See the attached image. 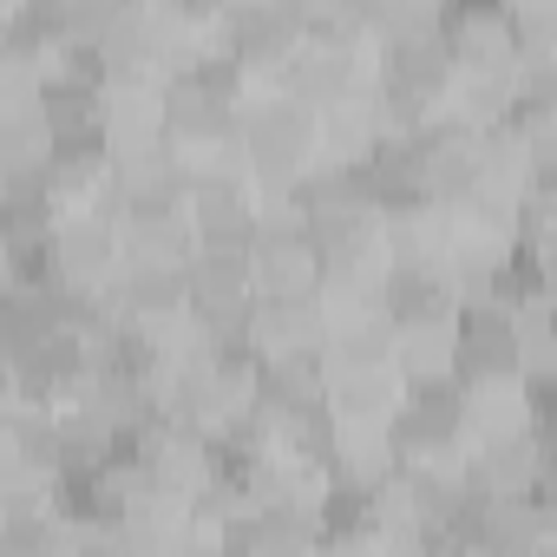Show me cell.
<instances>
[{"mask_svg":"<svg viewBox=\"0 0 557 557\" xmlns=\"http://www.w3.org/2000/svg\"><path fill=\"white\" fill-rule=\"evenodd\" d=\"M249 269H256V296H322V283H329V256L296 210L262 216Z\"/></svg>","mask_w":557,"mask_h":557,"instance_id":"obj_1","label":"cell"},{"mask_svg":"<svg viewBox=\"0 0 557 557\" xmlns=\"http://www.w3.org/2000/svg\"><path fill=\"white\" fill-rule=\"evenodd\" d=\"M453 329H459V387H505V381H524L518 315H511L498 296H466Z\"/></svg>","mask_w":557,"mask_h":557,"instance_id":"obj_2","label":"cell"},{"mask_svg":"<svg viewBox=\"0 0 557 557\" xmlns=\"http://www.w3.org/2000/svg\"><path fill=\"white\" fill-rule=\"evenodd\" d=\"M223 40L256 79H275L302 47V0H236L223 8Z\"/></svg>","mask_w":557,"mask_h":557,"instance_id":"obj_3","label":"cell"},{"mask_svg":"<svg viewBox=\"0 0 557 557\" xmlns=\"http://www.w3.org/2000/svg\"><path fill=\"white\" fill-rule=\"evenodd\" d=\"M53 262L73 289H112L125 269V230L106 210H66L53 236Z\"/></svg>","mask_w":557,"mask_h":557,"instance_id":"obj_4","label":"cell"},{"mask_svg":"<svg viewBox=\"0 0 557 557\" xmlns=\"http://www.w3.org/2000/svg\"><path fill=\"white\" fill-rule=\"evenodd\" d=\"M289 210H296L315 236H335V230H348V223L381 216L374 197H368V171H361V164H335V158H315V164L302 171Z\"/></svg>","mask_w":557,"mask_h":557,"instance_id":"obj_5","label":"cell"},{"mask_svg":"<svg viewBox=\"0 0 557 557\" xmlns=\"http://www.w3.org/2000/svg\"><path fill=\"white\" fill-rule=\"evenodd\" d=\"M466 283L440 262H387V283H381V309L394 329H426V322H459Z\"/></svg>","mask_w":557,"mask_h":557,"instance_id":"obj_6","label":"cell"},{"mask_svg":"<svg viewBox=\"0 0 557 557\" xmlns=\"http://www.w3.org/2000/svg\"><path fill=\"white\" fill-rule=\"evenodd\" d=\"M190 230L203 249H256L262 210L249 177H197L190 184Z\"/></svg>","mask_w":557,"mask_h":557,"instance_id":"obj_7","label":"cell"},{"mask_svg":"<svg viewBox=\"0 0 557 557\" xmlns=\"http://www.w3.org/2000/svg\"><path fill=\"white\" fill-rule=\"evenodd\" d=\"M275 86H289L296 99H309L315 112H329V106L355 99L361 86H374V53H335V47L302 40V47H296V60L275 73Z\"/></svg>","mask_w":557,"mask_h":557,"instance_id":"obj_8","label":"cell"},{"mask_svg":"<svg viewBox=\"0 0 557 557\" xmlns=\"http://www.w3.org/2000/svg\"><path fill=\"white\" fill-rule=\"evenodd\" d=\"M249 342L262 361H283V355H315L329 342V309L322 296H256L249 309Z\"/></svg>","mask_w":557,"mask_h":557,"instance_id":"obj_9","label":"cell"},{"mask_svg":"<svg viewBox=\"0 0 557 557\" xmlns=\"http://www.w3.org/2000/svg\"><path fill=\"white\" fill-rule=\"evenodd\" d=\"M256 407L262 420H296V413H315L329 407V355H283V361H262L256 374Z\"/></svg>","mask_w":557,"mask_h":557,"instance_id":"obj_10","label":"cell"},{"mask_svg":"<svg viewBox=\"0 0 557 557\" xmlns=\"http://www.w3.org/2000/svg\"><path fill=\"white\" fill-rule=\"evenodd\" d=\"M400 407H407V374L400 368H355V374L329 368V413L342 426H394Z\"/></svg>","mask_w":557,"mask_h":557,"instance_id":"obj_11","label":"cell"},{"mask_svg":"<svg viewBox=\"0 0 557 557\" xmlns=\"http://www.w3.org/2000/svg\"><path fill=\"white\" fill-rule=\"evenodd\" d=\"M440 40H446V53L459 66L518 53L511 47V8H505V0H446V8H440Z\"/></svg>","mask_w":557,"mask_h":557,"instance_id":"obj_12","label":"cell"},{"mask_svg":"<svg viewBox=\"0 0 557 557\" xmlns=\"http://www.w3.org/2000/svg\"><path fill=\"white\" fill-rule=\"evenodd\" d=\"M190 309L197 315H249L256 309L249 249H197V262H190Z\"/></svg>","mask_w":557,"mask_h":557,"instance_id":"obj_13","label":"cell"},{"mask_svg":"<svg viewBox=\"0 0 557 557\" xmlns=\"http://www.w3.org/2000/svg\"><path fill=\"white\" fill-rule=\"evenodd\" d=\"M335 374L355 368H394L400 361V329L387 322V309H355V315H329V342H322Z\"/></svg>","mask_w":557,"mask_h":557,"instance_id":"obj_14","label":"cell"},{"mask_svg":"<svg viewBox=\"0 0 557 557\" xmlns=\"http://www.w3.org/2000/svg\"><path fill=\"white\" fill-rule=\"evenodd\" d=\"M387 262H440V269H453V210L420 203V210L387 216Z\"/></svg>","mask_w":557,"mask_h":557,"instance_id":"obj_15","label":"cell"},{"mask_svg":"<svg viewBox=\"0 0 557 557\" xmlns=\"http://www.w3.org/2000/svg\"><path fill=\"white\" fill-rule=\"evenodd\" d=\"M197 230H190V210L184 216H138L125 223V262H164V269H190L197 262Z\"/></svg>","mask_w":557,"mask_h":557,"instance_id":"obj_16","label":"cell"},{"mask_svg":"<svg viewBox=\"0 0 557 557\" xmlns=\"http://www.w3.org/2000/svg\"><path fill=\"white\" fill-rule=\"evenodd\" d=\"M302 40L335 47V53H374L361 0H302Z\"/></svg>","mask_w":557,"mask_h":557,"instance_id":"obj_17","label":"cell"},{"mask_svg":"<svg viewBox=\"0 0 557 557\" xmlns=\"http://www.w3.org/2000/svg\"><path fill=\"white\" fill-rule=\"evenodd\" d=\"M407 381H459V329L453 322H426V329H400V361Z\"/></svg>","mask_w":557,"mask_h":557,"instance_id":"obj_18","label":"cell"},{"mask_svg":"<svg viewBox=\"0 0 557 557\" xmlns=\"http://www.w3.org/2000/svg\"><path fill=\"white\" fill-rule=\"evenodd\" d=\"M368 34H374V47L440 40V8L433 0H368Z\"/></svg>","mask_w":557,"mask_h":557,"instance_id":"obj_19","label":"cell"},{"mask_svg":"<svg viewBox=\"0 0 557 557\" xmlns=\"http://www.w3.org/2000/svg\"><path fill=\"white\" fill-rule=\"evenodd\" d=\"M511 47L524 66H557V0H518L511 8Z\"/></svg>","mask_w":557,"mask_h":557,"instance_id":"obj_20","label":"cell"}]
</instances>
